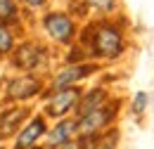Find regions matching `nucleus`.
Here are the masks:
<instances>
[{
    "instance_id": "6",
    "label": "nucleus",
    "mask_w": 154,
    "mask_h": 149,
    "mask_svg": "<svg viewBox=\"0 0 154 149\" xmlns=\"http://www.w3.org/2000/svg\"><path fill=\"white\" fill-rule=\"evenodd\" d=\"M38 93V81L31 78V76H24L10 83V97L12 99H24V97H31V95Z\"/></svg>"
},
{
    "instance_id": "3",
    "label": "nucleus",
    "mask_w": 154,
    "mask_h": 149,
    "mask_svg": "<svg viewBox=\"0 0 154 149\" xmlns=\"http://www.w3.org/2000/svg\"><path fill=\"white\" fill-rule=\"evenodd\" d=\"M114 116V111L112 109H107V107H100V109H95V111L85 114V116H81V121H78V132L81 135H93V132H97L102 126H107V121Z\"/></svg>"
},
{
    "instance_id": "10",
    "label": "nucleus",
    "mask_w": 154,
    "mask_h": 149,
    "mask_svg": "<svg viewBox=\"0 0 154 149\" xmlns=\"http://www.w3.org/2000/svg\"><path fill=\"white\" fill-rule=\"evenodd\" d=\"M102 99H104V93H102V90H93L90 95H85V97H83V102L78 104V114H81V116H85V114L100 109Z\"/></svg>"
},
{
    "instance_id": "8",
    "label": "nucleus",
    "mask_w": 154,
    "mask_h": 149,
    "mask_svg": "<svg viewBox=\"0 0 154 149\" xmlns=\"http://www.w3.org/2000/svg\"><path fill=\"white\" fill-rule=\"evenodd\" d=\"M24 116H26V109H10V111H5L2 118H0V132L10 135L12 130H17V126L24 121Z\"/></svg>"
},
{
    "instance_id": "15",
    "label": "nucleus",
    "mask_w": 154,
    "mask_h": 149,
    "mask_svg": "<svg viewBox=\"0 0 154 149\" xmlns=\"http://www.w3.org/2000/svg\"><path fill=\"white\" fill-rule=\"evenodd\" d=\"M97 10H112L114 7V0H90Z\"/></svg>"
},
{
    "instance_id": "1",
    "label": "nucleus",
    "mask_w": 154,
    "mask_h": 149,
    "mask_svg": "<svg viewBox=\"0 0 154 149\" xmlns=\"http://www.w3.org/2000/svg\"><path fill=\"white\" fill-rule=\"evenodd\" d=\"M123 50V36L121 31L112 24H102L97 26L95 36H93V52L97 57H116Z\"/></svg>"
},
{
    "instance_id": "2",
    "label": "nucleus",
    "mask_w": 154,
    "mask_h": 149,
    "mask_svg": "<svg viewBox=\"0 0 154 149\" xmlns=\"http://www.w3.org/2000/svg\"><path fill=\"white\" fill-rule=\"evenodd\" d=\"M43 24H45V31L55 40H59V43H69L71 36H74V24H71V19L66 14H57V12L48 14Z\"/></svg>"
},
{
    "instance_id": "17",
    "label": "nucleus",
    "mask_w": 154,
    "mask_h": 149,
    "mask_svg": "<svg viewBox=\"0 0 154 149\" xmlns=\"http://www.w3.org/2000/svg\"><path fill=\"white\" fill-rule=\"evenodd\" d=\"M62 149H78V147H76V144H64Z\"/></svg>"
},
{
    "instance_id": "14",
    "label": "nucleus",
    "mask_w": 154,
    "mask_h": 149,
    "mask_svg": "<svg viewBox=\"0 0 154 149\" xmlns=\"http://www.w3.org/2000/svg\"><path fill=\"white\" fill-rule=\"evenodd\" d=\"M147 107V93H137L133 99V111L135 114H142V109Z\"/></svg>"
},
{
    "instance_id": "12",
    "label": "nucleus",
    "mask_w": 154,
    "mask_h": 149,
    "mask_svg": "<svg viewBox=\"0 0 154 149\" xmlns=\"http://www.w3.org/2000/svg\"><path fill=\"white\" fill-rule=\"evenodd\" d=\"M12 43H14V38H12V33H10V29L0 24V55L10 52V50H12Z\"/></svg>"
},
{
    "instance_id": "16",
    "label": "nucleus",
    "mask_w": 154,
    "mask_h": 149,
    "mask_svg": "<svg viewBox=\"0 0 154 149\" xmlns=\"http://www.w3.org/2000/svg\"><path fill=\"white\" fill-rule=\"evenodd\" d=\"M21 2H26L29 7H40V5L45 2V0H21Z\"/></svg>"
},
{
    "instance_id": "4",
    "label": "nucleus",
    "mask_w": 154,
    "mask_h": 149,
    "mask_svg": "<svg viewBox=\"0 0 154 149\" xmlns=\"http://www.w3.org/2000/svg\"><path fill=\"white\" fill-rule=\"evenodd\" d=\"M78 102V90L76 88H62L59 93L52 95V99L48 102V114L50 116H62L64 111H69Z\"/></svg>"
},
{
    "instance_id": "13",
    "label": "nucleus",
    "mask_w": 154,
    "mask_h": 149,
    "mask_svg": "<svg viewBox=\"0 0 154 149\" xmlns=\"http://www.w3.org/2000/svg\"><path fill=\"white\" fill-rule=\"evenodd\" d=\"M17 10L12 0H0V19H14Z\"/></svg>"
},
{
    "instance_id": "9",
    "label": "nucleus",
    "mask_w": 154,
    "mask_h": 149,
    "mask_svg": "<svg viewBox=\"0 0 154 149\" xmlns=\"http://www.w3.org/2000/svg\"><path fill=\"white\" fill-rule=\"evenodd\" d=\"M88 71H90V66H69V69H64V71L55 78V88H66V85H71L74 81L88 76Z\"/></svg>"
},
{
    "instance_id": "18",
    "label": "nucleus",
    "mask_w": 154,
    "mask_h": 149,
    "mask_svg": "<svg viewBox=\"0 0 154 149\" xmlns=\"http://www.w3.org/2000/svg\"><path fill=\"white\" fill-rule=\"evenodd\" d=\"M102 149H112V147H102Z\"/></svg>"
},
{
    "instance_id": "7",
    "label": "nucleus",
    "mask_w": 154,
    "mask_h": 149,
    "mask_svg": "<svg viewBox=\"0 0 154 149\" xmlns=\"http://www.w3.org/2000/svg\"><path fill=\"white\" fill-rule=\"evenodd\" d=\"M45 130V123H43V118H33L26 128H24V132L19 135V140H17V149H29L36 140L40 137V132Z\"/></svg>"
},
{
    "instance_id": "5",
    "label": "nucleus",
    "mask_w": 154,
    "mask_h": 149,
    "mask_svg": "<svg viewBox=\"0 0 154 149\" xmlns=\"http://www.w3.org/2000/svg\"><path fill=\"white\" fill-rule=\"evenodd\" d=\"M40 55H43V50H40L38 45L26 43V45H21L19 50H17V55H14V64L21 66V69H33V66L40 62Z\"/></svg>"
},
{
    "instance_id": "11",
    "label": "nucleus",
    "mask_w": 154,
    "mask_h": 149,
    "mask_svg": "<svg viewBox=\"0 0 154 149\" xmlns=\"http://www.w3.org/2000/svg\"><path fill=\"white\" fill-rule=\"evenodd\" d=\"M74 130V123L71 121H62L55 130L50 132V144H62V142H66L69 140V135Z\"/></svg>"
}]
</instances>
